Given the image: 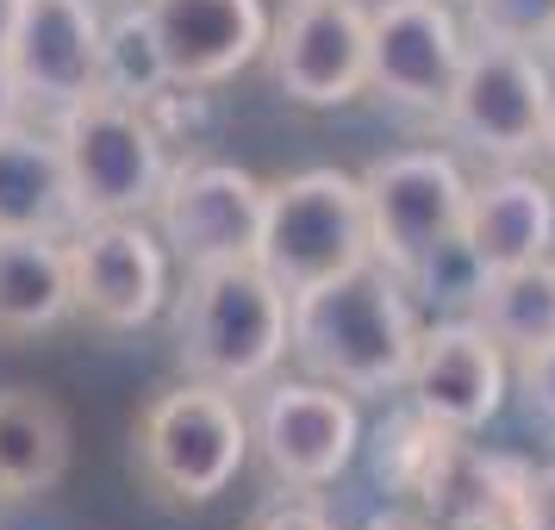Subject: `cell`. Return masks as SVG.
Instances as JSON below:
<instances>
[{
  "label": "cell",
  "mask_w": 555,
  "mask_h": 530,
  "mask_svg": "<svg viewBox=\"0 0 555 530\" xmlns=\"http://www.w3.org/2000/svg\"><path fill=\"white\" fill-rule=\"evenodd\" d=\"M69 281L81 319L138 331L169 300V244L144 219H88L69 231Z\"/></svg>",
  "instance_id": "obj_12"
},
{
  "label": "cell",
  "mask_w": 555,
  "mask_h": 530,
  "mask_svg": "<svg viewBox=\"0 0 555 530\" xmlns=\"http://www.w3.org/2000/svg\"><path fill=\"white\" fill-rule=\"evenodd\" d=\"M13 20H20V0H0V51H7V38H13Z\"/></svg>",
  "instance_id": "obj_31"
},
{
  "label": "cell",
  "mask_w": 555,
  "mask_h": 530,
  "mask_svg": "<svg viewBox=\"0 0 555 530\" xmlns=\"http://www.w3.org/2000/svg\"><path fill=\"white\" fill-rule=\"evenodd\" d=\"M462 231L487 256V269L543 262V256H555V188L543 176H525V169L505 163L500 176L468 188Z\"/></svg>",
  "instance_id": "obj_16"
},
{
  "label": "cell",
  "mask_w": 555,
  "mask_h": 530,
  "mask_svg": "<svg viewBox=\"0 0 555 530\" xmlns=\"http://www.w3.org/2000/svg\"><path fill=\"white\" fill-rule=\"evenodd\" d=\"M256 262L287 287L306 294L331 275H350L375 262V225H369V194L362 176L344 169H300L269 188L262 212V250Z\"/></svg>",
  "instance_id": "obj_5"
},
{
  "label": "cell",
  "mask_w": 555,
  "mask_h": 530,
  "mask_svg": "<svg viewBox=\"0 0 555 530\" xmlns=\"http://www.w3.org/2000/svg\"><path fill=\"white\" fill-rule=\"evenodd\" d=\"M505 380H512V362L480 319H437L430 331H418V356H412L405 387H412V405L430 412L437 425L468 437L487 418H500Z\"/></svg>",
  "instance_id": "obj_14"
},
{
  "label": "cell",
  "mask_w": 555,
  "mask_h": 530,
  "mask_svg": "<svg viewBox=\"0 0 555 530\" xmlns=\"http://www.w3.org/2000/svg\"><path fill=\"white\" fill-rule=\"evenodd\" d=\"M176 88H219L269 51V7L262 0H144Z\"/></svg>",
  "instance_id": "obj_15"
},
{
  "label": "cell",
  "mask_w": 555,
  "mask_h": 530,
  "mask_svg": "<svg viewBox=\"0 0 555 530\" xmlns=\"http://www.w3.org/2000/svg\"><path fill=\"white\" fill-rule=\"evenodd\" d=\"M20 119H26V88H20V76H13L7 51H0V131L20 126Z\"/></svg>",
  "instance_id": "obj_29"
},
{
  "label": "cell",
  "mask_w": 555,
  "mask_h": 530,
  "mask_svg": "<svg viewBox=\"0 0 555 530\" xmlns=\"http://www.w3.org/2000/svg\"><path fill=\"white\" fill-rule=\"evenodd\" d=\"M537 151H543V163L555 169V101H550V119H543V144H537Z\"/></svg>",
  "instance_id": "obj_32"
},
{
  "label": "cell",
  "mask_w": 555,
  "mask_h": 530,
  "mask_svg": "<svg viewBox=\"0 0 555 530\" xmlns=\"http://www.w3.org/2000/svg\"><path fill=\"white\" fill-rule=\"evenodd\" d=\"M525 468L512 455H480L455 437L443 468L425 487V512L443 530H518V493H525Z\"/></svg>",
  "instance_id": "obj_20"
},
{
  "label": "cell",
  "mask_w": 555,
  "mask_h": 530,
  "mask_svg": "<svg viewBox=\"0 0 555 530\" xmlns=\"http://www.w3.org/2000/svg\"><path fill=\"white\" fill-rule=\"evenodd\" d=\"M555 81L543 56L530 44H505V38H475L462 81H455L450 106H443V131L455 144H468L487 163H518L543 144V119H550Z\"/></svg>",
  "instance_id": "obj_6"
},
{
  "label": "cell",
  "mask_w": 555,
  "mask_h": 530,
  "mask_svg": "<svg viewBox=\"0 0 555 530\" xmlns=\"http://www.w3.org/2000/svg\"><path fill=\"white\" fill-rule=\"evenodd\" d=\"M487 281H493V269H487V256L468 244V231H450V237H437L412 269H405V287L418 294L425 306H437V312H450V319H475L480 294H487Z\"/></svg>",
  "instance_id": "obj_23"
},
{
  "label": "cell",
  "mask_w": 555,
  "mask_h": 530,
  "mask_svg": "<svg viewBox=\"0 0 555 530\" xmlns=\"http://www.w3.org/2000/svg\"><path fill=\"white\" fill-rule=\"evenodd\" d=\"M262 212H269V188L250 169L176 163V176L156 201V225L181 269H219V262H256Z\"/></svg>",
  "instance_id": "obj_7"
},
{
  "label": "cell",
  "mask_w": 555,
  "mask_h": 530,
  "mask_svg": "<svg viewBox=\"0 0 555 530\" xmlns=\"http://www.w3.org/2000/svg\"><path fill=\"white\" fill-rule=\"evenodd\" d=\"M76 455L69 412L38 393V387H7L0 393V487L7 500H38L56 493Z\"/></svg>",
  "instance_id": "obj_19"
},
{
  "label": "cell",
  "mask_w": 555,
  "mask_h": 530,
  "mask_svg": "<svg viewBox=\"0 0 555 530\" xmlns=\"http://www.w3.org/2000/svg\"><path fill=\"white\" fill-rule=\"evenodd\" d=\"M512 380H518V393H525L530 412H537L543 425H555V337L537 344V350L512 356Z\"/></svg>",
  "instance_id": "obj_26"
},
{
  "label": "cell",
  "mask_w": 555,
  "mask_h": 530,
  "mask_svg": "<svg viewBox=\"0 0 555 530\" xmlns=\"http://www.w3.org/2000/svg\"><path fill=\"white\" fill-rule=\"evenodd\" d=\"M369 530H443V525H418V518H400V512H387V518H375Z\"/></svg>",
  "instance_id": "obj_30"
},
{
  "label": "cell",
  "mask_w": 555,
  "mask_h": 530,
  "mask_svg": "<svg viewBox=\"0 0 555 530\" xmlns=\"http://www.w3.org/2000/svg\"><path fill=\"white\" fill-rule=\"evenodd\" d=\"M76 312L69 237L0 231V344H26Z\"/></svg>",
  "instance_id": "obj_18"
},
{
  "label": "cell",
  "mask_w": 555,
  "mask_h": 530,
  "mask_svg": "<svg viewBox=\"0 0 555 530\" xmlns=\"http://www.w3.org/2000/svg\"><path fill=\"white\" fill-rule=\"evenodd\" d=\"M455 437H462V430L437 425L430 412L412 405L405 418H393V425L380 430V480H387V487H400L405 500H425L430 475L443 468V455L455 450Z\"/></svg>",
  "instance_id": "obj_24"
},
{
  "label": "cell",
  "mask_w": 555,
  "mask_h": 530,
  "mask_svg": "<svg viewBox=\"0 0 555 530\" xmlns=\"http://www.w3.org/2000/svg\"><path fill=\"white\" fill-rule=\"evenodd\" d=\"M113 7H126V0H113Z\"/></svg>",
  "instance_id": "obj_34"
},
{
  "label": "cell",
  "mask_w": 555,
  "mask_h": 530,
  "mask_svg": "<svg viewBox=\"0 0 555 530\" xmlns=\"http://www.w3.org/2000/svg\"><path fill=\"white\" fill-rule=\"evenodd\" d=\"M131 462L163 505H212L250 462V418L231 387L188 375L138 412Z\"/></svg>",
  "instance_id": "obj_3"
},
{
  "label": "cell",
  "mask_w": 555,
  "mask_h": 530,
  "mask_svg": "<svg viewBox=\"0 0 555 530\" xmlns=\"http://www.w3.org/2000/svg\"><path fill=\"white\" fill-rule=\"evenodd\" d=\"M269 81L294 106H350L369 88V7L356 0H287L269 31Z\"/></svg>",
  "instance_id": "obj_10"
},
{
  "label": "cell",
  "mask_w": 555,
  "mask_h": 530,
  "mask_svg": "<svg viewBox=\"0 0 555 530\" xmlns=\"http://www.w3.org/2000/svg\"><path fill=\"white\" fill-rule=\"evenodd\" d=\"M468 13H475V38H505L530 51L555 44V0H475Z\"/></svg>",
  "instance_id": "obj_25"
},
{
  "label": "cell",
  "mask_w": 555,
  "mask_h": 530,
  "mask_svg": "<svg viewBox=\"0 0 555 530\" xmlns=\"http://www.w3.org/2000/svg\"><path fill=\"white\" fill-rule=\"evenodd\" d=\"M468 44L475 38L450 0H380L369 7V88L405 113L443 119Z\"/></svg>",
  "instance_id": "obj_8"
},
{
  "label": "cell",
  "mask_w": 555,
  "mask_h": 530,
  "mask_svg": "<svg viewBox=\"0 0 555 530\" xmlns=\"http://www.w3.org/2000/svg\"><path fill=\"white\" fill-rule=\"evenodd\" d=\"M287 312H294V294L262 262L188 269V287L176 300L181 369L231 393L262 387L287 356Z\"/></svg>",
  "instance_id": "obj_2"
},
{
  "label": "cell",
  "mask_w": 555,
  "mask_h": 530,
  "mask_svg": "<svg viewBox=\"0 0 555 530\" xmlns=\"http://www.w3.org/2000/svg\"><path fill=\"white\" fill-rule=\"evenodd\" d=\"M106 101H126V106H156L176 94V69H169V56H163V38H156L151 13H144V0H126V7H113V20L101 31V88Z\"/></svg>",
  "instance_id": "obj_21"
},
{
  "label": "cell",
  "mask_w": 555,
  "mask_h": 530,
  "mask_svg": "<svg viewBox=\"0 0 555 530\" xmlns=\"http://www.w3.org/2000/svg\"><path fill=\"white\" fill-rule=\"evenodd\" d=\"M475 319L505 356L537 350L555 337V256L543 262H518V269H493L487 294H480Z\"/></svg>",
  "instance_id": "obj_22"
},
{
  "label": "cell",
  "mask_w": 555,
  "mask_h": 530,
  "mask_svg": "<svg viewBox=\"0 0 555 530\" xmlns=\"http://www.w3.org/2000/svg\"><path fill=\"white\" fill-rule=\"evenodd\" d=\"M518 530H555V462H550V468H525Z\"/></svg>",
  "instance_id": "obj_27"
},
{
  "label": "cell",
  "mask_w": 555,
  "mask_h": 530,
  "mask_svg": "<svg viewBox=\"0 0 555 530\" xmlns=\"http://www.w3.org/2000/svg\"><path fill=\"white\" fill-rule=\"evenodd\" d=\"M0 500H7V487H0Z\"/></svg>",
  "instance_id": "obj_35"
},
{
  "label": "cell",
  "mask_w": 555,
  "mask_h": 530,
  "mask_svg": "<svg viewBox=\"0 0 555 530\" xmlns=\"http://www.w3.org/2000/svg\"><path fill=\"white\" fill-rule=\"evenodd\" d=\"M56 144L76 181V219H144L156 212L163 188L176 176L169 138L156 126V113L126 101L88 94L81 106L56 113Z\"/></svg>",
  "instance_id": "obj_4"
},
{
  "label": "cell",
  "mask_w": 555,
  "mask_h": 530,
  "mask_svg": "<svg viewBox=\"0 0 555 530\" xmlns=\"http://www.w3.org/2000/svg\"><path fill=\"white\" fill-rule=\"evenodd\" d=\"M450 7H475V0H450Z\"/></svg>",
  "instance_id": "obj_33"
},
{
  "label": "cell",
  "mask_w": 555,
  "mask_h": 530,
  "mask_svg": "<svg viewBox=\"0 0 555 530\" xmlns=\"http://www.w3.org/2000/svg\"><path fill=\"white\" fill-rule=\"evenodd\" d=\"M76 225V181L56 131H31L26 119L7 126L0 131V231L69 237Z\"/></svg>",
  "instance_id": "obj_17"
},
{
  "label": "cell",
  "mask_w": 555,
  "mask_h": 530,
  "mask_svg": "<svg viewBox=\"0 0 555 530\" xmlns=\"http://www.w3.org/2000/svg\"><path fill=\"white\" fill-rule=\"evenodd\" d=\"M101 0H20L7 63L26 88V106L69 113L101 88Z\"/></svg>",
  "instance_id": "obj_13"
},
{
  "label": "cell",
  "mask_w": 555,
  "mask_h": 530,
  "mask_svg": "<svg viewBox=\"0 0 555 530\" xmlns=\"http://www.w3.org/2000/svg\"><path fill=\"white\" fill-rule=\"evenodd\" d=\"M287 356L312 380H331L344 393L405 387L412 356H418V319H412L405 275H393L387 262H362L350 275H331L294 294Z\"/></svg>",
  "instance_id": "obj_1"
},
{
  "label": "cell",
  "mask_w": 555,
  "mask_h": 530,
  "mask_svg": "<svg viewBox=\"0 0 555 530\" xmlns=\"http://www.w3.org/2000/svg\"><path fill=\"white\" fill-rule=\"evenodd\" d=\"M468 188L475 181L462 176L450 151H400L369 163L362 194H369V225H375V262L405 275L437 237L462 231Z\"/></svg>",
  "instance_id": "obj_11"
},
{
  "label": "cell",
  "mask_w": 555,
  "mask_h": 530,
  "mask_svg": "<svg viewBox=\"0 0 555 530\" xmlns=\"http://www.w3.org/2000/svg\"><path fill=\"white\" fill-rule=\"evenodd\" d=\"M250 530H337V525H331L319 505H306V500H281V505H269V512H256Z\"/></svg>",
  "instance_id": "obj_28"
},
{
  "label": "cell",
  "mask_w": 555,
  "mask_h": 530,
  "mask_svg": "<svg viewBox=\"0 0 555 530\" xmlns=\"http://www.w3.org/2000/svg\"><path fill=\"white\" fill-rule=\"evenodd\" d=\"M356 443H362L356 400L331 380H275L256 400L250 450L281 487H300V493L331 487L356 462Z\"/></svg>",
  "instance_id": "obj_9"
}]
</instances>
